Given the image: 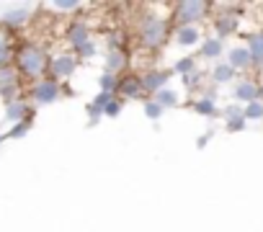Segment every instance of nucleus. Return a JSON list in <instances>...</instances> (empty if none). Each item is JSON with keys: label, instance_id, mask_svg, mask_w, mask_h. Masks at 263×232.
Here are the masks:
<instances>
[{"label": "nucleus", "instance_id": "nucleus-29", "mask_svg": "<svg viewBox=\"0 0 263 232\" xmlns=\"http://www.w3.org/2000/svg\"><path fill=\"white\" fill-rule=\"evenodd\" d=\"M47 8H52L57 13H72V11H83L85 6L80 3V0H57V3H49Z\"/></svg>", "mask_w": 263, "mask_h": 232}, {"label": "nucleus", "instance_id": "nucleus-34", "mask_svg": "<svg viewBox=\"0 0 263 232\" xmlns=\"http://www.w3.org/2000/svg\"><path fill=\"white\" fill-rule=\"evenodd\" d=\"M85 113H88V122H90V124H98V122L103 119V111L96 108L93 103H85Z\"/></svg>", "mask_w": 263, "mask_h": 232}, {"label": "nucleus", "instance_id": "nucleus-3", "mask_svg": "<svg viewBox=\"0 0 263 232\" xmlns=\"http://www.w3.org/2000/svg\"><path fill=\"white\" fill-rule=\"evenodd\" d=\"M212 8L214 6L204 3V0H181L171 11V24L173 26H201L209 18Z\"/></svg>", "mask_w": 263, "mask_h": 232}, {"label": "nucleus", "instance_id": "nucleus-6", "mask_svg": "<svg viewBox=\"0 0 263 232\" xmlns=\"http://www.w3.org/2000/svg\"><path fill=\"white\" fill-rule=\"evenodd\" d=\"M80 67V60L72 54V52H54L49 54V78L57 80V83H67Z\"/></svg>", "mask_w": 263, "mask_h": 232}, {"label": "nucleus", "instance_id": "nucleus-10", "mask_svg": "<svg viewBox=\"0 0 263 232\" xmlns=\"http://www.w3.org/2000/svg\"><path fill=\"white\" fill-rule=\"evenodd\" d=\"M171 39L176 47L189 49V47H199L204 42V31H201V26H173Z\"/></svg>", "mask_w": 263, "mask_h": 232}, {"label": "nucleus", "instance_id": "nucleus-12", "mask_svg": "<svg viewBox=\"0 0 263 232\" xmlns=\"http://www.w3.org/2000/svg\"><path fill=\"white\" fill-rule=\"evenodd\" d=\"M258 83L260 80H255V78H237L235 80V85H232V98H235V103H240V106H245V103H250V101H258Z\"/></svg>", "mask_w": 263, "mask_h": 232}, {"label": "nucleus", "instance_id": "nucleus-27", "mask_svg": "<svg viewBox=\"0 0 263 232\" xmlns=\"http://www.w3.org/2000/svg\"><path fill=\"white\" fill-rule=\"evenodd\" d=\"M242 116L245 122H263V103L260 101H250L242 106Z\"/></svg>", "mask_w": 263, "mask_h": 232}, {"label": "nucleus", "instance_id": "nucleus-30", "mask_svg": "<svg viewBox=\"0 0 263 232\" xmlns=\"http://www.w3.org/2000/svg\"><path fill=\"white\" fill-rule=\"evenodd\" d=\"M98 52H101V47H98V39H90L85 47H80V49H78V52H72V54H75V57L83 62V60H93Z\"/></svg>", "mask_w": 263, "mask_h": 232}, {"label": "nucleus", "instance_id": "nucleus-18", "mask_svg": "<svg viewBox=\"0 0 263 232\" xmlns=\"http://www.w3.org/2000/svg\"><path fill=\"white\" fill-rule=\"evenodd\" d=\"M13 57H16V39H13L11 31L0 29V70L11 67L13 65Z\"/></svg>", "mask_w": 263, "mask_h": 232}, {"label": "nucleus", "instance_id": "nucleus-8", "mask_svg": "<svg viewBox=\"0 0 263 232\" xmlns=\"http://www.w3.org/2000/svg\"><path fill=\"white\" fill-rule=\"evenodd\" d=\"M90 39H96V36H93V31H90V26H88L85 21L75 18V21L67 24V29H65V42H67V47H70L72 52H78L80 47H85Z\"/></svg>", "mask_w": 263, "mask_h": 232}, {"label": "nucleus", "instance_id": "nucleus-33", "mask_svg": "<svg viewBox=\"0 0 263 232\" xmlns=\"http://www.w3.org/2000/svg\"><path fill=\"white\" fill-rule=\"evenodd\" d=\"M219 113H222L224 122H230V119H237V116H242V106H240V103H227Z\"/></svg>", "mask_w": 263, "mask_h": 232}, {"label": "nucleus", "instance_id": "nucleus-26", "mask_svg": "<svg viewBox=\"0 0 263 232\" xmlns=\"http://www.w3.org/2000/svg\"><path fill=\"white\" fill-rule=\"evenodd\" d=\"M142 108H145V116H147L150 122H160L163 113H165V108H163L155 98H145V101H142Z\"/></svg>", "mask_w": 263, "mask_h": 232}, {"label": "nucleus", "instance_id": "nucleus-2", "mask_svg": "<svg viewBox=\"0 0 263 232\" xmlns=\"http://www.w3.org/2000/svg\"><path fill=\"white\" fill-rule=\"evenodd\" d=\"M171 16L158 13H142L137 18V44L147 52H160L171 42Z\"/></svg>", "mask_w": 263, "mask_h": 232}, {"label": "nucleus", "instance_id": "nucleus-38", "mask_svg": "<svg viewBox=\"0 0 263 232\" xmlns=\"http://www.w3.org/2000/svg\"><path fill=\"white\" fill-rule=\"evenodd\" d=\"M3 142H6V134H3V132H0V145H3Z\"/></svg>", "mask_w": 263, "mask_h": 232}, {"label": "nucleus", "instance_id": "nucleus-36", "mask_svg": "<svg viewBox=\"0 0 263 232\" xmlns=\"http://www.w3.org/2000/svg\"><path fill=\"white\" fill-rule=\"evenodd\" d=\"M212 137H214V129H209V132H204V134H201V137L196 140V147H199V150H204V147L209 145V140H212Z\"/></svg>", "mask_w": 263, "mask_h": 232}, {"label": "nucleus", "instance_id": "nucleus-11", "mask_svg": "<svg viewBox=\"0 0 263 232\" xmlns=\"http://www.w3.org/2000/svg\"><path fill=\"white\" fill-rule=\"evenodd\" d=\"M34 113H36V108L26 101V95H21L11 103H3V116H6L8 124H18V122L26 119V116H34Z\"/></svg>", "mask_w": 263, "mask_h": 232}, {"label": "nucleus", "instance_id": "nucleus-1", "mask_svg": "<svg viewBox=\"0 0 263 232\" xmlns=\"http://www.w3.org/2000/svg\"><path fill=\"white\" fill-rule=\"evenodd\" d=\"M13 67L29 83H36V80L47 78L49 75V52H47V47L39 44V42H31V39L16 42Z\"/></svg>", "mask_w": 263, "mask_h": 232}, {"label": "nucleus", "instance_id": "nucleus-28", "mask_svg": "<svg viewBox=\"0 0 263 232\" xmlns=\"http://www.w3.org/2000/svg\"><path fill=\"white\" fill-rule=\"evenodd\" d=\"M116 88H119V75L101 72V78H98V90H101V93H111V95H116Z\"/></svg>", "mask_w": 263, "mask_h": 232}, {"label": "nucleus", "instance_id": "nucleus-14", "mask_svg": "<svg viewBox=\"0 0 263 232\" xmlns=\"http://www.w3.org/2000/svg\"><path fill=\"white\" fill-rule=\"evenodd\" d=\"M224 62H227L235 72H248V70H253V60H250V52H248L245 44H235V47H230Z\"/></svg>", "mask_w": 263, "mask_h": 232}, {"label": "nucleus", "instance_id": "nucleus-4", "mask_svg": "<svg viewBox=\"0 0 263 232\" xmlns=\"http://www.w3.org/2000/svg\"><path fill=\"white\" fill-rule=\"evenodd\" d=\"M62 93H65V85L57 83V80H52L49 75L42 78V80H36V83H29V88L24 90L26 101L34 103V106H49V103L60 101Z\"/></svg>", "mask_w": 263, "mask_h": 232}, {"label": "nucleus", "instance_id": "nucleus-32", "mask_svg": "<svg viewBox=\"0 0 263 232\" xmlns=\"http://www.w3.org/2000/svg\"><path fill=\"white\" fill-rule=\"evenodd\" d=\"M224 129H227L230 134L245 132V129H248V122H245V116H237V119H230V122H224Z\"/></svg>", "mask_w": 263, "mask_h": 232}, {"label": "nucleus", "instance_id": "nucleus-22", "mask_svg": "<svg viewBox=\"0 0 263 232\" xmlns=\"http://www.w3.org/2000/svg\"><path fill=\"white\" fill-rule=\"evenodd\" d=\"M204 78H206V72H204V70H196V72H191V75H183L181 83H183V88H186L189 93H201L204 85H206Z\"/></svg>", "mask_w": 263, "mask_h": 232}, {"label": "nucleus", "instance_id": "nucleus-9", "mask_svg": "<svg viewBox=\"0 0 263 232\" xmlns=\"http://www.w3.org/2000/svg\"><path fill=\"white\" fill-rule=\"evenodd\" d=\"M116 95H119V98H124V101H137V98H142V101H145V90H142L140 75H137V72H124V75H119Z\"/></svg>", "mask_w": 263, "mask_h": 232}, {"label": "nucleus", "instance_id": "nucleus-24", "mask_svg": "<svg viewBox=\"0 0 263 232\" xmlns=\"http://www.w3.org/2000/svg\"><path fill=\"white\" fill-rule=\"evenodd\" d=\"M153 98H155V101H158L163 108H176V106L181 103V95H178V93H176L171 85H168V88H163V90H158Z\"/></svg>", "mask_w": 263, "mask_h": 232}, {"label": "nucleus", "instance_id": "nucleus-35", "mask_svg": "<svg viewBox=\"0 0 263 232\" xmlns=\"http://www.w3.org/2000/svg\"><path fill=\"white\" fill-rule=\"evenodd\" d=\"M111 101H114V95H111V93H101V90H98V95H96V98H93L90 103H93L96 108H101V111H103V108H106V106H108Z\"/></svg>", "mask_w": 263, "mask_h": 232}, {"label": "nucleus", "instance_id": "nucleus-21", "mask_svg": "<svg viewBox=\"0 0 263 232\" xmlns=\"http://www.w3.org/2000/svg\"><path fill=\"white\" fill-rule=\"evenodd\" d=\"M199 70V57L196 54H186V57H178L176 62H173V67H171V72L173 75H191V72H196Z\"/></svg>", "mask_w": 263, "mask_h": 232}, {"label": "nucleus", "instance_id": "nucleus-25", "mask_svg": "<svg viewBox=\"0 0 263 232\" xmlns=\"http://www.w3.org/2000/svg\"><path fill=\"white\" fill-rule=\"evenodd\" d=\"M11 85H24V78L18 75V70L13 65L0 70V88H11Z\"/></svg>", "mask_w": 263, "mask_h": 232}, {"label": "nucleus", "instance_id": "nucleus-17", "mask_svg": "<svg viewBox=\"0 0 263 232\" xmlns=\"http://www.w3.org/2000/svg\"><path fill=\"white\" fill-rule=\"evenodd\" d=\"M245 47L250 52V60H253V70L263 72V29L253 31L245 36Z\"/></svg>", "mask_w": 263, "mask_h": 232}, {"label": "nucleus", "instance_id": "nucleus-15", "mask_svg": "<svg viewBox=\"0 0 263 232\" xmlns=\"http://www.w3.org/2000/svg\"><path fill=\"white\" fill-rule=\"evenodd\" d=\"M126 67H129V52L126 49H111V52H106V57H103V72L124 75Z\"/></svg>", "mask_w": 263, "mask_h": 232}, {"label": "nucleus", "instance_id": "nucleus-37", "mask_svg": "<svg viewBox=\"0 0 263 232\" xmlns=\"http://www.w3.org/2000/svg\"><path fill=\"white\" fill-rule=\"evenodd\" d=\"M258 101H260V103H263V80H260V83H258Z\"/></svg>", "mask_w": 263, "mask_h": 232}, {"label": "nucleus", "instance_id": "nucleus-23", "mask_svg": "<svg viewBox=\"0 0 263 232\" xmlns=\"http://www.w3.org/2000/svg\"><path fill=\"white\" fill-rule=\"evenodd\" d=\"M34 116H36V113H34ZM34 116H26L24 122L11 124V129L6 132V140H24V137L31 132V127H34Z\"/></svg>", "mask_w": 263, "mask_h": 232}, {"label": "nucleus", "instance_id": "nucleus-7", "mask_svg": "<svg viewBox=\"0 0 263 232\" xmlns=\"http://www.w3.org/2000/svg\"><path fill=\"white\" fill-rule=\"evenodd\" d=\"M171 70H163V67H150L145 72H140V83H142V90H145V98H153L158 90L168 88L171 83Z\"/></svg>", "mask_w": 263, "mask_h": 232}, {"label": "nucleus", "instance_id": "nucleus-31", "mask_svg": "<svg viewBox=\"0 0 263 232\" xmlns=\"http://www.w3.org/2000/svg\"><path fill=\"white\" fill-rule=\"evenodd\" d=\"M121 108H124V98H119V95H114V101L103 108V116H108V119H116V116L121 113Z\"/></svg>", "mask_w": 263, "mask_h": 232}, {"label": "nucleus", "instance_id": "nucleus-20", "mask_svg": "<svg viewBox=\"0 0 263 232\" xmlns=\"http://www.w3.org/2000/svg\"><path fill=\"white\" fill-rule=\"evenodd\" d=\"M191 111L194 113H199V116H206V119H214V116L219 113V106H217V101L214 98H206V95H196L191 103Z\"/></svg>", "mask_w": 263, "mask_h": 232}, {"label": "nucleus", "instance_id": "nucleus-13", "mask_svg": "<svg viewBox=\"0 0 263 232\" xmlns=\"http://www.w3.org/2000/svg\"><path fill=\"white\" fill-rule=\"evenodd\" d=\"M29 18H31V8L29 6H24V8H11V11H6L3 16H0V29H6V31H18V29H24L26 24H29Z\"/></svg>", "mask_w": 263, "mask_h": 232}, {"label": "nucleus", "instance_id": "nucleus-5", "mask_svg": "<svg viewBox=\"0 0 263 232\" xmlns=\"http://www.w3.org/2000/svg\"><path fill=\"white\" fill-rule=\"evenodd\" d=\"M217 13L212 16V29H214V36L217 39H230L240 31V16H237V6H214Z\"/></svg>", "mask_w": 263, "mask_h": 232}, {"label": "nucleus", "instance_id": "nucleus-16", "mask_svg": "<svg viewBox=\"0 0 263 232\" xmlns=\"http://www.w3.org/2000/svg\"><path fill=\"white\" fill-rule=\"evenodd\" d=\"M224 42L217 39L214 34L212 36H204V42L199 44V60H206V62H219V57L224 54Z\"/></svg>", "mask_w": 263, "mask_h": 232}, {"label": "nucleus", "instance_id": "nucleus-19", "mask_svg": "<svg viewBox=\"0 0 263 232\" xmlns=\"http://www.w3.org/2000/svg\"><path fill=\"white\" fill-rule=\"evenodd\" d=\"M209 78H212V85H230V83H235V80H237V72H235L224 60H219V62H214V67H212Z\"/></svg>", "mask_w": 263, "mask_h": 232}]
</instances>
